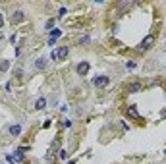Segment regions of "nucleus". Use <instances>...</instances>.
<instances>
[{"label": "nucleus", "instance_id": "obj_8", "mask_svg": "<svg viewBox=\"0 0 166 164\" xmlns=\"http://www.w3.org/2000/svg\"><path fill=\"white\" fill-rule=\"evenodd\" d=\"M46 62H48L46 58H39V60L35 62V70H45V68H46Z\"/></svg>", "mask_w": 166, "mask_h": 164}, {"label": "nucleus", "instance_id": "obj_1", "mask_svg": "<svg viewBox=\"0 0 166 164\" xmlns=\"http://www.w3.org/2000/svg\"><path fill=\"white\" fill-rule=\"evenodd\" d=\"M153 45H154V35H147L141 43H139V50H147V49H151Z\"/></svg>", "mask_w": 166, "mask_h": 164}, {"label": "nucleus", "instance_id": "obj_21", "mask_svg": "<svg viewBox=\"0 0 166 164\" xmlns=\"http://www.w3.org/2000/svg\"><path fill=\"white\" fill-rule=\"evenodd\" d=\"M160 118H166V108L162 110V112H160Z\"/></svg>", "mask_w": 166, "mask_h": 164}, {"label": "nucleus", "instance_id": "obj_12", "mask_svg": "<svg viewBox=\"0 0 166 164\" xmlns=\"http://www.w3.org/2000/svg\"><path fill=\"white\" fill-rule=\"evenodd\" d=\"M10 66H12V64H10V60H2V62H0V72H8L10 70Z\"/></svg>", "mask_w": 166, "mask_h": 164}, {"label": "nucleus", "instance_id": "obj_18", "mask_svg": "<svg viewBox=\"0 0 166 164\" xmlns=\"http://www.w3.org/2000/svg\"><path fill=\"white\" fill-rule=\"evenodd\" d=\"M54 27V18L52 19H48V22H46V29H52Z\"/></svg>", "mask_w": 166, "mask_h": 164}, {"label": "nucleus", "instance_id": "obj_19", "mask_svg": "<svg viewBox=\"0 0 166 164\" xmlns=\"http://www.w3.org/2000/svg\"><path fill=\"white\" fill-rule=\"evenodd\" d=\"M50 60H58V54H56V50H52V52H50Z\"/></svg>", "mask_w": 166, "mask_h": 164}, {"label": "nucleus", "instance_id": "obj_7", "mask_svg": "<svg viewBox=\"0 0 166 164\" xmlns=\"http://www.w3.org/2000/svg\"><path fill=\"white\" fill-rule=\"evenodd\" d=\"M141 83H129V85H128V93H139V91H141Z\"/></svg>", "mask_w": 166, "mask_h": 164}, {"label": "nucleus", "instance_id": "obj_3", "mask_svg": "<svg viewBox=\"0 0 166 164\" xmlns=\"http://www.w3.org/2000/svg\"><path fill=\"white\" fill-rule=\"evenodd\" d=\"M75 72H77V75H85L87 72H89V62H79L75 68Z\"/></svg>", "mask_w": 166, "mask_h": 164}, {"label": "nucleus", "instance_id": "obj_2", "mask_svg": "<svg viewBox=\"0 0 166 164\" xmlns=\"http://www.w3.org/2000/svg\"><path fill=\"white\" fill-rule=\"evenodd\" d=\"M108 83H110V77H106V75H97L95 79H93V85H95V87H98V89L106 87Z\"/></svg>", "mask_w": 166, "mask_h": 164}, {"label": "nucleus", "instance_id": "obj_16", "mask_svg": "<svg viewBox=\"0 0 166 164\" xmlns=\"http://www.w3.org/2000/svg\"><path fill=\"white\" fill-rule=\"evenodd\" d=\"M58 155H60V158H62V160H66V158H68V151H66V149H62V151L58 152Z\"/></svg>", "mask_w": 166, "mask_h": 164}, {"label": "nucleus", "instance_id": "obj_10", "mask_svg": "<svg viewBox=\"0 0 166 164\" xmlns=\"http://www.w3.org/2000/svg\"><path fill=\"white\" fill-rule=\"evenodd\" d=\"M45 106H46V99H45V97H39L37 102H35V108H37V110H43Z\"/></svg>", "mask_w": 166, "mask_h": 164}, {"label": "nucleus", "instance_id": "obj_22", "mask_svg": "<svg viewBox=\"0 0 166 164\" xmlns=\"http://www.w3.org/2000/svg\"><path fill=\"white\" fill-rule=\"evenodd\" d=\"M4 25V18H2V14H0V27Z\"/></svg>", "mask_w": 166, "mask_h": 164}, {"label": "nucleus", "instance_id": "obj_4", "mask_svg": "<svg viewBox=\"0 0 166 164\" xmlns=\"http://www.w3.org/2000/svg\"><path fill=\"white\" fill-rule=\"evenodd\" d=\"M10 135H12V137H18V135H22V126H19V124H14V126H10Z\"/></svg>", "mask_w": 166, "mask_h": 164}, {"label": "nucleus", "instance_id": "obj_17", "mask_svg": "<svg viewBox=\"0 0 166 164\" xmlns=\"http://www.w3.org/2000/svg\"><path fill=\"white\" fill-rule=\"evenodd\" d=\"M126 68H128V70H133V68H135V62H133V60L126 62Z\"/></svg>", "mask_w": 166, "mask_h": 164}, {"label": "nucleus", "instance_id": "obj_15", "mask_svg": "<svg viewBox=\"0 0 166 164\" xmlns=\"http://www.w3.org/2000/svg\"><path fill=\"white\" fill-rule=\"evenodd\" d=\"M62 128L70 129V128H71V120H64V122H62Z\"/></svg>", "mask_w": 166, "mask_h": 164}, {"label": "nucleus", "instance_id": "obj_11", "mask_svg": "<svg viewBox=\"0 0 166 164\" xmlns=\"http://www.w3.org/2000/svg\"><path fill=\"white\" fill-rule=\"evenodd\" d=\"M23 151H25V149H18V151L14 152V155H15V158H14V162H15V164L23 160Z\"/></svg>", "mask_w": 166, "mask_h": 164}, {"label": "nucleus", "instance_id": "obj_6", "mask_svg": "<svg viewBox=\"0 0 166 164\" xmlns=\"http://www.w3.org/2000/svg\"><path fill=\"white\" fill-rule=\"evenodd\" d=\"M68 52H70L68 46H60V49L56 50V54H58V60H64V58L68 56Z\"/></svg>", "mask_w": 166, "mask_h": 164}, {"label": "nucleus", "instance_id": "obj_20", "mask_svg": "<svg viewBox=\"0 0 166 164\" xmlns=\"http://www.w3.org/2000/svg\"><path fill=\"white\" fill-rule=\"evenodd\" d=\"M22 75H23V70H15V77L22 79Z\"/></svg>", "mask_w": 166, "mask_h": 164}, {"label": "nucleus", "instance_id": "obj_13", "mask_svg": "<svg viewBox=\"0 0 166 164\" xmlns=\"http://www.w3.org/2000/svg\"><path fill=\"white\" fill-rule=\"evenodd\" d=\"M79 45H89L91 43V39H89V35H81L79 37V41H77Z\"/></svg>", "mask_w": 166, "mask_h": 164}, {"label": "nucleus", "instance_id": "obj_5", "mask_svg": "<svg viewBox=\"0 0 166 164\" xmlns=\"http://www.w3.org/2000/svg\"><path fill=\"white\" fill-rule=\"evenodd\" d=\"M23 18H25V14L22 12V10H15L14 15H12V22L14 23H19V22H23Z\"/></svg>", "mask_w": 166, "mask_h": 164}, {"label": "nucleus", "instance_id": "obj_9", "mask_svg": "<svg viewBox=\"0 0 166 164\" xmlns=\"http://www.w3.org/2000/svg\"><path fill=\"white\" fill-rule=\"evenodd\" d=\"M128 116H129V118H133V120H139V118H141V116H139V112L135 110V106H129V108H128Z\"/></svg>", "mask_w": 166, "mask_h": 164}, {"label": "nucleus", "instance_id": "obj_14", "mask_svg": "<svg viewBox=\"0 0 166 164\" xmlns=\"http://www.w3.org/2000/svg\"><path fill=\"white\" fill-rule=\"evenodd\" d=\"M60 35H62V31H60V29H52V31H50V39H54V41L58 39Z\"/></svg>", "mask_w": 166, "mask_h": 164}]
</instances>
